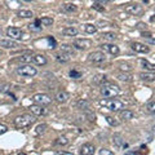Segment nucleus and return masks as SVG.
Listing matches in <instances>:
<instances>
[{
    "instance_id": "0eeeda50",
    "label": "nucleus",
    "mask_w": 155,
    "mask_h": 155,
    "mask_svg": "<svg viewBox=\"0 0 155 155\" xmlns=\"http://www.w3.org/2000/svg\"><path fill=\"white\" fill-rule=\"evenodd\" d=\"M89 61L90 62H93V63H102V62H105L106 61V56L105 53H102V52L100 50H97V52H92L89 56Z\"/></svg>"
},
{
    "instance_id": "2f4dec72",
    "label": "nucleus",
    "mask_w": 155,
    "mask_h": 155,
    "mask_svg": "<svg viewBox=\"0 0 155 155\" xmlns=\"http://www.w3.org/2000/svg\"><path fill=\"white\" fill-rule=\"evenodd\" d=\"M20 61L23 62V63H29V62L32 61V56L31 54H23L20 57Z\"/></svg>"
},
{
    "instance_id": "ea45409f",
    "label": "nucleus",
    "mask_w": 155,
    "mask_h": 155,
    "mask_svg": "<svg viewBox=\"0 0 155 155\" xmlns=\"http://www.w3.org/2000/svg\"><path fill=\"white\" fill-rule=\"evenodd\" d=\"M98 154L100 155H113V151H110V150H107V149H101L100 151H98Z\"/></svg>"
},
{
    "instance_id": "a878e982",
    "label": "nucleus",
    "mask_w": 155,
    "mask_h": 155,
    "mask_svg": "<svg viewBox=\"0 0 155 155\" xmlns=\"http://www.w3.org/2000/svg\"><path fill=\"white\" fill-rule=\"evenodd\" d=\"M17 16L21 17V18H31L34 14H32V12H31V11L21 9V11H18V13H17Z\"/></svg>"
},
{
    "instance_id": "c85d7f7f",
    "label": "nucleus",
    "mask_w": 155,
    "mask_h": 155,
    "mask_svg": "<svg viewBox=\"0 0 155 155\" xmlns=\"http://www.w3.org/2000/svg\"><path fill=\"white\" fill-rule=\"evenodd\" d=\"M61 50L65 52V53H67V54H70V56H74V49H72V47L68 45V44H62Z\"/></svg>"
},
{
    "instance_id": "79ce46f5",
    "label": "nucleus",
    "mask_w": 155,
    "mask_h": 155,
    "mask_svg": "<svg viewBox=\"0 0 155 155\" xmlns=\"http://www.w3.org/2000/svg\"><path fill=\"white\" fill-rule=\"evenodd\" d=\"M100 5H102V4L96 3V4L93 5V8H94V9H97V11H100V12H103V11H105V8H103V7H100Z\"/></svg>"
},
{
    "instance_id": "a19ab883",
    "label": "nucleus",
    "mask_w": 155,
    "mask_h": 155,
    "mask_svg": "<svg viewBox=\"0 0 155 155\" xmlns=\"http://www.w3.org/2000/svg\"><path fill=\"white\" fill-rule=\"evenodd\" d=\"M5 132H8V127L4 124H0V135H4Z\"/></svg>"
},
{
    "instance_id": "4468645a",
    "label": "nucleus",
    "mask_w": 155,
    "mask_h": 155,
    "mask_svg": "<svg viewBox=\"0 0 155 155\" xmlns=\"http://www.w3.org/2000/svg\"><path fill=\"white\" fill-rule=\"evenodd\" d=\"M101 48L107 52V53H110V54H113V56H118L119 54V47H116L115 44H110V43H106V44H102L101 45Z\"/></svg>"
},
{
    "instance_id": "a18cd8bd",
    "label": "nucleus",
    "mask_w": 155,
    "mask_h": 155,
    "mask_svg": "<svg viewBox=\"0 0 155 155\" xmlns=\"http://www.w3.org/2000/svg\"><path fill=\"white\" fill-rule=\"evenodd\" d=\"M25 2H32V0H25Z\"/></svg>"
},
{
    "instance_id": "7ed1b4c3",
    "label": "nucleus",
    "mask_w": 155,
    "mask_h": 155,
    "mask_svg": "<svg viewBox=\"0 0 155 155\" xmlns=\"http://www.w3.org/2000/svg\"><path fill=\"white\" fill-rule=\"evenodd\" d=\"M100 105L103 106L105 109L113 111V113H118L122 109H124L123 102H120L118 100H114V98H105V100L100 101Z\"/></svg>"
},
{
    "instance_id": "5701e85b",
    "label": "nucleus",
    "mask_w": 155,
    "mask_h": 155,
    "mask_svg": "<svg viewBox=\"0 0 155 155\" xmlns=\"http://www.w3.org/2000/svg\"><path fill=\"white\" fill-rule=\"evenodd\" d=\"M62 11L66 12V13H72V12H76L78 11V7L75 4H71V3H66L62 5Z\"/></svg>"
},
{
    "instance_id": "c03bdc74",
    "label": "nucleus",
    "mask_w": 155,
    "mask_h": 155,
    "mask_svg": "<svg viewBox=\"0 0 155 155\" xmlns=\"http://www.w3.org/2000/svg\"><path fill=\"white\" fill-rule=\"evenodd\" d=\"M94 2H96V3H106V2H109V0H94Z\"/></svg>"
},
{
    "instance_id": "cd10ccee",
    "label": "nucleus",
    "mask_w": 155,
    "mask_h": 155,
    "mask_svg": "<svg viewBox=\"0 0 155 155\" xmlns=\"http://www.w3.org/2000/svg\"><path fill=\"white\" fill-rule=\"evenodd\" d=\"M39 22L43 26H52L53 25V18H50V17H43V18L39 20Z\"/></svg>"
},
{
    "instance_id": "a211bd4d",
    "label": "nucleus",
    "mask_w": 155,
    "mask_h": 155,
    "mask_svg": "<svg viewBox=\"0 0 155 155\" xmlns=\"http://www.w3.org/2000/svg\"><path fill=\"white\" fill-rule=\"evenodd\" d=\"M68 98H70V94H68L66 90H62V92L57 93V96H56V100H57L59 103H65L68 101Z\"/></svg>"
},
{
    "instance_id": "4be33fe9",
    "label": "nucleus",
    "mask_w": 155,
    "mask_h": 155,
    "mask_svg": "<svg viewBox=\"0 0 155 155\" xmlns=\"http://www.w3.org/2000/svg\"><path fill=\"white\" fill-rule=\"evenodd\" d=\"M93 83L94 84H98V85H102L107 83V76L106 75H102V74H98L93 78Z\"/></svg>"
},
{
    "instance_id": "c756f323",
    "label": "nucleus",
    "mask_w": 155,
    "mask_h": 155,
    "mask_svg": "<svg viewBox=\"0 0 155 155\" xmlns=\"http://www.w3.org/2000/svg\"><path fill=\"white\" fill-rule=\"evenodd\" d=\"M102 36H103V39H106V40H110V41H114V40H116V39H118V36H116L114 32H103Z\"/></svg>"
},
{
    "instance_id": "ddd939ff",
    "label": "nucleus",
    "mask_w": 155,
    "mask_h": 155,
    "mask_svg": "<svg viewBox=\"0 0 155 155\" xmlns=\"http://www.w3.org/2000/svg\"><path fill=\"white\" fill-rule=\"evenodd\" d=\"M94 153H96V147H94L93 144H89V142H87V144H84L81 146L80 151H79V154H81V155H93Z\"/></svg>"
},
{
    "instance_id": "58836bf2",
    "label": "nucleus",
    "mask_w": 155,
    "mask_h": 155,
    "mask_svg": "<svg viewBox=\"0 0 155 155\" xmlns=\"http://www.w3.org/2000/svg\"><path fill=\"white\" fill-rule=\"evenodd\" d=\"M118 78H119V79L122 80V81H131V80H132V79H131V76L127 75V74H120Z\"/></svg>"
},
{
    "instance_id": "393cba45",
    "label": "nucleus",
    "mask_w": 155,
    "mask_h": 155,
    "mask_svg": "<svg viewBox=\"0 0 155 155\" xmlns=\"http://www.w3.org/2000/svg\"><path fill=\"white\" fill-rule=\"evenodd\" d=\"M68 142H70V141H68V138H67L66 136H59V137H57V138H56L54 144L58 145V146H66Z\"/></svg>"
},
{
    "instance_id": "20e7f679",
    "label": "nucleus",
    "mask_w": 155,
    "mask_h": 155,
    "mask_svg": "<svg viewBox=\"0 0 155 155\" xmlns=\"http://www.w3.org/2000/svg\"><path fill=\"white\" fill-rule=\"evenodd\" d=\"M16 71H17V74L23 76V78H34L38 74L36 67H32L31 65H29V63H25V65H22V66H18Z\"/></svg>"
},
{
    "instance_id": "f704fd0d",
    "label": "nucleus",
    "mask_w": 155,
    "mask_h": 155,
    "mask_svg": "<svg viewBox=\"0 0 155 155\" xmlns=\"http://www.w3.org/2000/svg\"><path fill=\"white\" fill-rule=\"evenodd\" d=\"M146 109H147V111L150 114H154L155 113V102L151 100L147 102V106H146Z\"/></svg>"
},
{
    "instance_id": "aec40b11",
    "label": "nucleus",
    "mask_w": 155,
    "mask_h": 155,
    "mask_svg": "<svg viewBox=\"0 0 155 155\" xmlns=\"http://www.w3.org/2000/svg\"><path fill=\"white\" fill-rule=\"evenodd\" d=\"M140 78L145 81H154L155 80V74L154 71H146V72H141Z\"/></svg>"
},
{
    "instance_id": "6e6552de",
    "label": "nucleus",
    "mask_w": 155,
    "mask_h": 155,
    "mask_svg": "<svg viewBox=\"0 0 155 155\" xmlns=\"http://www.w3.org/2000/svg\"><path fill=\"white\" fill-rule=\"evenodd\" d=\"M30 110L36 116H45L48 114V109H45V106H43V105H38V103H34V105L30 106Z\"/></svg>"
},
{
    "instance_id": "f03ea898",
    "label": "nucleus",
    "mask_w": 155,
    "mask_h": 155,
    "mask_svg": "<svg viewBox=\"0 0 155 155\" xmlns=\"http://www.w3.org/2000/svg\"><path fill=\"white\" fill-rule=\"evenodd\" d=\"M100 93L102 94L105 98H114L120 94V88L115 84H110V83H105L101 85Z\"/></svg>"
},
{
    "instance_id": "423d86ee",
    "label": "nucleus",
    "mask_w": 155,
    "mask_h": 155,
    "mask_svg": "<svg viewBox=\"0 0 155 155\" xmlns=\"http://www.w3.org/2000/svg\"><path fill=\"white\" fill-rule=\"evenodd\" d=\"M92 40H89V39H75L74 43H72V45L75 47L76 49H80V50H85L92 47Z\"/></svg>"
},
{
    "instance_id": "1a4fd4ad",
    "label": "nucleus",
    "mask_w": 155,
    "mask_h": 155,
    "mask_svg": "<svg viewBox=\"0 0 155 155\" xmlns=\"http://www.w3.org/2000/svg\"><path fill=\"white\" fill-rule=\"evenodd\" d=\"M124 11L129 14H133V16H138L142 13V7L138 5V4L133 3V4H127L126 7H124Z\"/></svg>"
},
{
    "instance_id": "9d476101",
    "label": "nucleus",
    "mask_w": 155,
    "mask_h": 155,
    "mask_svg": "<svg viewBox=\"0 0 155 155\" xmlns=\"http://www.w3.org/2000/svg\"><path fill=\"white\" fill-rule=\"evenodd\" d=\"M7 35L11 39H13V40H18V39L23 36V31L18 27H9L7 30Z\"/></svg>"
},
{
    "instance_id": "72a5a7b5",
    "label": "nucleus",
    "mask_w": 155,
    "mask_h": 155,
    "mask_svg": "<svg viewBox=\"0 0 155 155\" xmlns=\"http://www.w3.org/2000/svg\"><path fill=\"white\" fill-rule=\"evenodd\" d=\"M142 38L147 39L150 44H154V43H155V40H154V38H153V34H151V32H142Z\"/></svg>"
},
{
    "instance_id": "37998d69",
    "label": "nucleus",
    "mask_w": 155,
    "mask_h": 155,
    "mask_svg": "<svg viewBox=\"0 0 155 155\" xmlns=\"http://www.w3.org/2000/svg\"><path fill=\"white\" fill-rule=\"evenodd\" d=\"M57 154H63V155H71V153H67V151H58Z\"/></svg>"
},
{
    "instance_id": "412c9836",
    "label": "nucleus",
    "mask_w": 155,
    "mask_h": 155,
    "mask_svg": "<svg viewBox=\"0 0 155 155\" xmlns=\"http://www.w3.org/2000/svg\"><path fill=\"white\" fill-rule=\"evenodd\" d=\"M62 35H65V36H76L78 35V29L72 27V26H70V27H65L62 30Z\"/></svg>"
},
{
    "instance_id": "b1692460",
    "label": "nucleus",
    "mask_w": 155,
    "mask_h": 155,
    "mask_svg": "<svg viewBox=\"0 0 155 155\" xmlns=\"http://www.w3.org/2000/svg\"><path fill=\"white\" fill-rule=\"evenodd\" d=\"M140 63H141V66L144 67L145 70H147V71H154V70H155V65L150 63L147 59H141Z\"/></svg>"
},
{
    "instance_id": "f8f14e48",
    "label": "nucleus",
    "mask_w": 155,
    "mask_h": 155,
    "mask_svg": "<svg viewBox=\"0 0 155 155\" xmlns=\"http://www.w3.org/2000/svg\"><path fill=\"white\" fill-rule=\"evenodd\" d=\"M113 144L116 149H127L128 147V144L124 141V138L120 135H114L113 136Z\"/></svg>"
},
{
    "instance_id": "6ab92c4d",
    "label": "nucleus",
    "mask_w": 155,
    "mask_h": 155,
    "mask_svg": "<svg viewBox=\"0 0 155 155\" xmlns=\"http://www.w3.org/2000/svg\"><path fill=\"white\" fill-rule=\"evenodd\" d=\"M56 59H57L59 63H66V62L70 61V54H67V53H65V52L61 50V53L56 54Z\"/></svg>"
},
{
    "instance_id": "c9c22d12",
    "label": "nucleus",
    "mask_w": 155,
    "mask_h": 155,
    "mask_svg": "<svg viewBox=\"0 0 155 155\" xmlns=\"http://www.w3.org/2000/svg\"><path fill=\"white\" fill-rule=\"evenodd\" d=\"M68 75H70V78H72V79H79V78H81V72L78 70H71L68 72Z\"/></svg>"
},
{
    "instance_id": "f257e3e1",
    "label": "nucleus",
    "mask_w": 155,
    "mask_h": 155,
    "mask_svg": "<svg viewBox=\"0 0 155 155\" xmlns=\"http://www.w3.org/2000/svg\"><path fill=\"white\" fill-rule=\"evenodd\" d=\"M35 120H36L35 116L31 114H22L14 119V126L18 129H25V128L31 127V124L35 123Z\"/></svg>"
},
{
    "instance_id": "7c9ffc66",
    "label": "nucleus",
    "mask_w": 155,
    "mask_h": 155,
    "mask_svg": "<svg viewBox=\"0 0 155 155\" xmlns=\"http://www.w3.org/2000/svg\"><path fill=\"white\" fill-rule=\"evenodd\" d=\"M45 129H47V124H39V126L35 128V133L36 135H41V133H44L45 132Z\"/></svg>"
},
{
    "instance_id": "4c0bfd02",
    "label": "nucleus",
    "mask_w": 155,
    "mask_h": 155,
    "mask_svg": "<svg viewBox=\"0 0 155 155\" xmlns=\"http://www.w3.org/2000/svg\"><path fill=\"white\" fill-rule=\"evenodd\" d=\"M119 66H120V70H122V71H129V70H131V65H128V63H123L122 62Z\"/></svg>"
},
{
    "instance_id": "473e14b6",
    "label": "nucleus",
    "mask_w": 155,
    "mask_h": 155,
    "mask_svg": "<svg viewBox=\"0 0 155 155\" xmlns=\"http://www.w3.org/2000/svg\"><path fill=\"white\" fill-rule=\"evenodd\" d=\"M106 122L109 123L110 126H114V127L119 126V120H116L115 118H113V116H106Z\"/></svg>"
},
{
    "instance_id": "2eb2a0df",
    "label": "nucleus",
    "mask_w": 155,
    "mask_h": 155,
    "mask_svg": "<svg viewBox=\"0 0 155 155\" xmlns=\"http://www.w3.org/2000/svg\"><path fill=\"white\" fill-rule=\"evenodd\" d=\"M0 47L5 49H13L18 47V43L14 41L13 39H0Z\"/></svg>"
},
{
    "instance_id": "9b49d317",
    "label": "nucleus",
    "mask_w": 155,
    "mask_h": 155,
    "mask_svg": "<svg viewBox=\"0 0 155 155\" xmlns=\"http://www.w3.org/2000/svg\"><path fill=\"white\" fill-rule=\"evenodd\" d=\"M131 48L136 52V53H142V54H146V53H149L150 52V48L147 45H145V44H142V43H132V45H131Z\"/></svg>"
},
{
    "instance_id": "dca6fc26",
    "label": "nucleus",
    "mask_w": 155,
    "mask_h": 155,
    "mask_svg": "<svg viewBox=\"0 0 155 155\" xmlns=\"http://www.w3.org/2000/svg\"><path fill=\"white\" fill-rule=\"evenodd\" d=\"M32 62L38 65V66H45L48 63V59H47L44 54H35V56H32Z\"/></svg>"
},
{
    "instance_id": "39448f33",
    "label": "nucleus",
    "mask_w": 155,
    "mask_h": 155,
    "mask_svg": "<svg viewBox=\"0 0 155 155\" xmlns=\"http://www.w3.org/2000/svg\"><path fill=\"white\" fill-rule=\"evenodd\" d=\"M32 101H34V103H38V105L48 106L52 103V98L45 93H36L32 96Z\"/></svg>"
},
{
    "instance_id": "49530a36",
    "label": "nucleus",
    "mask_w": 155,
    "mask_h": 155,
    "mask_svg": "<svg viewBox=\"0 0 155 155\" xmlns=\"http://www.w3.org/2000/svg\"><path fill=\"white\" fill-rule=\"evenodd\" d=\"M0 56H2V50H0Z\"/></svg>"
},
{
    "instance_id": "e433bc0d",
    "label": "nucleus",
    "mask_w": 155,
    "mask_h": 155,
    "mask_svg": "<svg viewBox=\"0 0 155 155\" xmlns=\"http://www.w3.org/2000/svg\"><path fill=\"white\" fill-rule=\"evenodd\" d=\"M9 88H11V84L4 83V84L0 85V92H2V93H8V92H9Z\"/></svg>"
},
{
    "instance_id": "bb28decb",
    "label": "nucleus",
    "mask_w": 155,
    "mask_h": 155,
    "mask_svg": "<svg viewBox=\"0 0 155 155\" xmlns=\"http://www.w3.org/2000/svg\"><path fill=\"white\" fill-rule=\"evenodd\" d=\"M84 31L87 34H96L97 32V27L92 23H85L84 25Z\"/></svg>"
},
{
    "instance_id": "f3484780",
    "label": "nucleus",
    "mask_w": 155,
    "mask_h": 155,
    "mask_svg": "<svg viewBox=\"0 0 155 155\" xmlns=\"http://www.w3.org/2000/svg\"><path fill=\"white\" fill-rule=\"evenodd\" d=\"M119 116H120V119L122 120H131L135 118V114H133V111L131 110H120L119 111Z\"/></svg>"
}]
</instances>
